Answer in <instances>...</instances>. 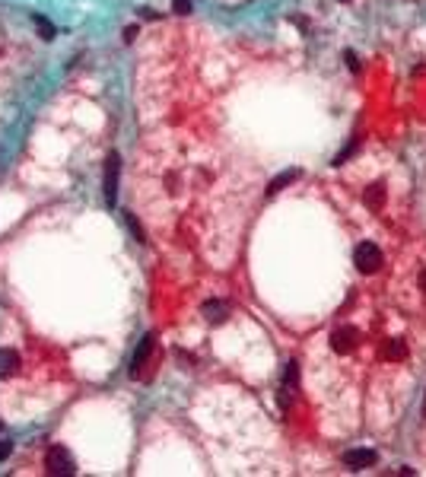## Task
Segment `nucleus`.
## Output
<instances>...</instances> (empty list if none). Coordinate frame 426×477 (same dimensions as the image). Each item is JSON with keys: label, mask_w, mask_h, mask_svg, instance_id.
<instances>
[{"label": "nucleus", "mask_w": 426, "mask_h": 477, "mask_svg": "<svg viewBox=\"0 0 426 477\" xmlns=\"http://www.w3.org/2000/svg\"><path fill=\"white\" fill-rule=\"evenodd\" d=\"M204 315H207V321H223L226 318V303H220V299L204 303Z\"/></svg>", "instance_id": "obj_9"}, {"label": "nucleus", "mask_w": 426, "mask_h": 477, "mask_svg": "<svg viewBox=\"0 0 426 477\" xmlns=\"http://www.w3.org/2000/svg\"><path fill=\"white\" fill-rule=\"evenodd\" d=\"M17 369H19V354L10 350V347H0V378L13 376Z\"/></svg>", "instance_id": "obj_7"}, {"label": "nucleus", "mask_w": 426, "mask_h": 477, "mask_svg": "<svg viewBox=\"0 0 426 477\" xmlns=\"http://www.w3.org/2000/svg\"><path fill=\"white\" fill-rule=\"evenodd\" d=\"M356 341H360V331L350 328V325L331 331V347H334L337 354H350L353 347H356Z\"/></svg>", "instance_id": "obj_4"}, {"label": "nucleus", "mask_w": 426, "mask_h": 477, "mask_svg": "<svg viewBox=\"0 0 426 477\" xmlns=\"http://www.w3.org/2000/svg\"><path fill=\"white\" fill-rule=\"evenodd\" d=\"M296 179H299V169H290V172H280L277 179L271 181V188H267V191H271V194H274V191H280V188H283V185H290V181H296Z\"/></svg>", "instance_id": "obj_10"}, {"label": "nucleus", "mask_w": 426, "mask_h": 477, "mask_svg": "<svg viewBox=\"0 0 426 477\" xmlns=\"http://www.w3.org/2000/svg\"><path fill=\"white\" fill-rule=\"evenodd\" d=\"M128 226L134 230V236H137V242H143V230H140V223L134 220V214H128Z\"/></svg>", "instance_id": "obj_13"}, {"label": "nucleus", "mask_w": 426, "mask_h": 477, "mask_svg": "<svg viewBox=\"0 0 426 477\" xmlns=\"http://www.w3.org/2000/svg\"><path fill=\"white\" fill-rule=\"evenodd\" d=\"M32 19H35V29H39L41 39H54V26H51L48 19L45 17H32Z\"/></svg>", "instance_id": "obj_12"}, {"label": "nucleus", "mask_w": 426, "mask_h": 477, "mask_svg": "<svg viewBox=\"0 0 426 477\" xmlns=\"http://www.w3.org/2000/svg\"><path fill=\"white\" fill-rule=\"evenodd\" d=\"M363 201H366L372 210H382V204H385V185H372V188L363 194Z\"/></svg>", "instance_id": "obj_8"}, {"label": "nucleus", "mask_w": 426, "mask_h": 477, "mask_svg": "<svg viewBox=\"0 0 426 477\" xmlns=\"http://www.w3.org/2000/svg\"><path fill=\"white\" fill-rule=\"evenodd\" d=\"M172 10H175V13H188V10H191V0H172Z\"/></svg>", "instance_id": "obj_14"}, {"label": "nucleus", "mask_w": 426, "mask_h": 477, "mask_svg": "<svg viewBox=\"0 0 426 477\" xmlns=\"http://www.w3.org/2000/svg\"><path fill=\"white\" fill-rule=\"evenodd\" d=\"M45 468H48V474L64 477V474H74V471H77V461H74V455L67 452L64 445H51L48 455H45Z\"/></svg>", "instance_id": "obj_1"}, {"label": "nucleus", "mask_w": 426, "mask_h": 477, "mask_svg": "<svg viewBox=\"0 0 426 477\" xmlns=\"http://www.w3.org/2000/svg\"><path fill=\"white\" fill-rule=\"evenodd\" d=\"M134 35H137V29H134V26H131V29H124V41H134Z\"/></svg>", "instance_id": "obj_16"}, {"label": "nucleus", "mask_w": 426, "mask_h": 477, "mask_svg": "<svg viewBox=\"0 0 426 477\" xmlns=\"http://www.w3.org/2000/svg\"><path fill=\"white\" fill-rule=\"evenodd\" d=\"M344 461L350 465V468L360 471V468H369V465H376L378 455L372 452V449H350V452L344 455Z\"/></svg>", "instance_id": "obj_5"}, {"label": "nucleus", "mask_w": 426, "mask_h": 477, "mask_svg": "<svg viewBox=\"0 0 426 477\" xmlns=\"http://www.w3.org/2000/svg\"><path fill=\"white\" fill-rule=\"evenodd\" d=\"M10 449H13V443H10V439H0V458H7Z\"/></svg>", "instance_id": "obj_15"}, {"label": "nucleus", "mask_w": 426, "mask_h": 477, "mask_svg": "<svg viewBox=\"0 0 426 477\" xmlns=\"http://www.w3.org/2000/svg\"><path fill=\"white\" fill-rule=\"evenodd\" d=\"M420 283H423V290H426V271H423V277H420Z\"/></svg>", "instance_id": "obj_17"}, {"label": "nucleus", "mask_w": 426, "mask_h": 477, "mask_svg": "<svg viewBox=\"0 0 426 477\" xmlns=\"http://www.w3.org/2000/svg\"><path fill=\"white\" fill-rule=\"evenodd\" d=\"M153 344H156V338H153V334H147V338H143V344H140V350L134 354L131 376H140V369H143V363H147V360H150V354H153Z\"/></svg>", "instance_id": "obj_6"}, {"label": "nucleus", "mask_w": 426, "mask_h": 477, "mask_svg": "<svg viewBox=\"0 0 426 477\" xmlns=\"http://www.w3.org/2000/svg\"><path fill=\"white\" fill-rule=\"evenodd\" d=\"M118 175H121V159H118V153H112L105 163V201L108 204L118 201Z\"/></svg>", "instance_id": "obj_3"}, {"label": "nucleus", "mask_w": 426, "mask_h": 477, "mask_svg": "<svg viewBox=\"0 0 426 477\" xmlns=\"http://www.w3.org/2000/svg\"><path fill=\"white\" fill-rule=\"evenodd\" d=\"M382 252H378V245H372V242H360L356 245V252H353V264L360 267L363 274H376L378 267H382Z\"/></svg>", "instance_id": "obj_2"}, {"label": "nucleus", "mask_w": 426, "mask_h": 477, "mask_svg": "<svg viewBox=\"0 0 426 477\" xmlns=\"http://www.w3.org/2000/svg\"><path fill=\"white\" fill-rule=\"evenodd\" d=\"M385 356H392V360H404V356H407V347H404V341H392V344L385 347Z\"/></svg>", "instance_id": "obj_11"}]
</instances>
